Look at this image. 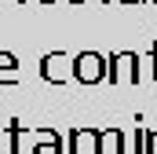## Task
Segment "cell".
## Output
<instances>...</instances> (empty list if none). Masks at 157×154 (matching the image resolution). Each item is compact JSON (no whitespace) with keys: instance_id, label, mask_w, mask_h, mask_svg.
Wrapping results in <instances>:
<instances>
[{"instance_id":"cell-1","label":"cell","mask_w":157,"mask_h":154,"mask_svg":"<svg viewBox=\"0 0 157 154\" xmlns=\"http://www.w3.org/2000/svg\"><path fill=\"white\" fill-rule=\"evenodd\" d=\"M110 74V59H102L99 51H80L73 55V81L80 84H99V81H106Z\"/></svg>"},{"instance_id":"cell-2","label":"cell","mask_w":157,"mask_h":154,"mask_svg":"<svg viewBox=\"0 0 157 154\" xmlns=\"http://www.w3.org/2000/svg\"><path fill=\"white\" fill-rule=\"evenodd\" d=\"M110 84H139V51L110 55Z\"/></svg>"},{"instance_id":"cell-3","label":"cell","mask_w":157,"mask_h":154,"mask_svg":"<svg viewBox=\"0 0 157 154\" xmlns=\"http://www.w3.org/2000/svg\"><path fill=\"white\" fill-rule=\"evenodd\" d=\"M40 77L51 81V84H66V81H73V55H66V51H51V55H44V59H40Z\"/></svg>"},{"instance_id":"cell-4","label":"cell","mask_w":157,"mask_h":154,"mask_svg":"<svg viewBox=\"0 0 157 154\" xmlns=\"http://www.w3.org/2000/svg\"><path fill=\"white\" fill-rule=\"evenodd\" d=\"M18 59L11 55V51H0V84H15L18 81Z\"/></svg>"},{"instance_id":"cell-5","label":"cell","mask_w":157,"mask_h":154,"mask_svg":"<svg viewBox=\"0 0 157 154\" xmlns=\"http://www.w3.org/2000/svg\"><path fill=\"white\" fill-rule=\"evenodd\" d=\"M102 154H128L121 128H102Z\"/></svg>"},{"instance_id":"cell-6","label":"cell","mask_w":157,"mask_h":154,"mask_svg":"<svg viewBox=\"0 0 157 154\" xmlns=\"http://www.w3.org/2000/svg\"><path fill=\"white\" fill-rule=\"evenodd\" d=\"M7 140H11V154H26V151H22V140H26L22 121H11V125H7Z\"/></svg>"},{"instance_id":"cell-7","label":"cell","mask_w":157,"mask_h":154,"mask_svg":"<svg viewBox=\"0 0 157 154\" xmlns=\"http://www.w3.org/2000/svg\"><path fill=\"white\" fill-rule=\"evenodd\" d=\"M132 154H146V128H135V136H132Z\"/></svg>"},{"instance_id":"cell-8","label":"cell","mask_w":157,"mask_h":154,"mask_svg":"<svg viewBox=\"0 0 157 154\" xmlns=\"http://www.w3.org/2000/svg\"><path fill=\"white\" fill-rule=\"evenodd\" d=\"M146 154H157V128L146 132Z\"/></svg>"},{"instance_id":"cell-9","label":"cell","mask_w":157,"mask_h":154,"mask_svg":"<svg viewBox=\"0 0 157 154\" xmlns=\"http://www.w3.org/2000/svg\"><path fill=\"white\" fill-rule=\"evenodd\" d=\"M154 81H157V44H154Z\"/></svg>"},{"instance_id":"cell-10","label":"cell","mask_w":157,"mask_h":154,"mask_svg":"<svg viewBox=\"0 0 157 154\" xmlns=\"http://www.w3.org/2000/svg\"><path fill=\"white\" fill-rule=\"evenodd\" d=\"M121 4H150V0H121Z\"/></svg>"},{"instance_id":"cell-11","label":"cell","mask_w":157,"mask_h":154,"mask_svg":"<svg viewBox=\"0 0 157 154\" xmlns=\"http://www.w3.org/2000/svg\"><path fill=\"white\" fill-rule=\"evenodd\" d=\"M70 4H84V0H70Z\"/></svg>"},{"instance_id":"cell-12","label":"cell","mask_w":157,"mask_h":154,"mask_svg":"<svg viewBox=\"0 0 157 154\" xmlns=\"http://www.w3.org/2000/svg\"><path fill=\"white\" fill-rule=\"evenodd\" d=\"M37 4H51V0H37Z\"/></svg>"},{"instance_id":"cell-13","label":"cell","mask_w":157,"mask_h":154,"mask_svg":"<svg viewBox=\"0 0 157 154\" xmlns=\"http://www.w3.org/2000/svg\"><path fill=\"white\" fill-rule=\"evenodd\" d=\"M102 4H110V0H102Z\"/></svg>"},{"instance_id":"cell-14","label":"cell","mask_w":157,"mask_h":154,"mask_svg":"<svg viewBox=\"0 0 157 154\" xmlns=\"http://www.w3.org/2000/svg\"><path fill=\"white\" fill-rule=\"evenodd\" d=\"M150 4H157V0H150Z\"/></svg>"}]
</instances>
